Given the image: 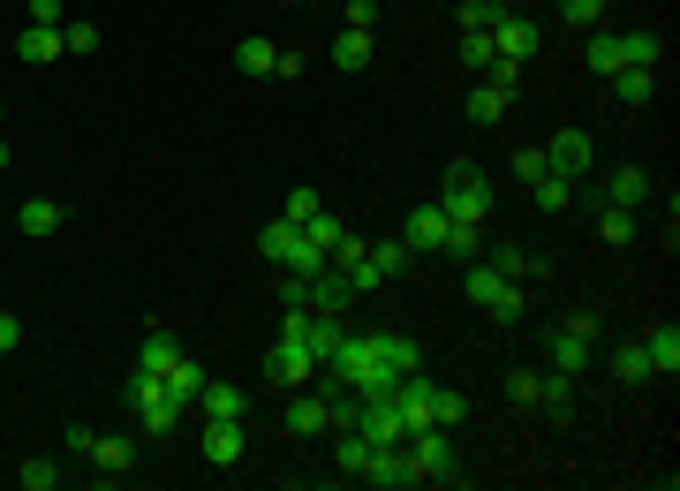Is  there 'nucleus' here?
<instances>
[{
	"label": "nucleus",
	"mask_w": 680,
	"mask_h": 491,
	"mask_svg": "<svg viewBox=\"0 0 680 491\" xmlns=\"http://www.w3.org/2000/svg\"><path fill=\"white\" fill-rule=\"evenodd\" d=\"M333 370V386L348 393H385V386H401L409 370H424V348L409 340V333H340V348L326 356Z\"/></svg>",
	"instance_id": "nucleus-1"
},
{
	"label": "nucleus",
	"mask_w": 680,
	"mask_h": 491,
	"mask_svg": "<svg viewBox=\"0 0 680 491\" xmlns=\"http://www.w3.org/2000/svg\"><path fill=\"white\" fill-rule=\"evenodd\" d=\"M583 61H590V76H620V69H658V61H666V39H658V31H590Z\"/></svg>",
	"instance_id": "nucleus-2"
},
{
	"label": "nucleus",
	"mask_w": 680,
	"mask_h": 491,
	"mask_svg": "<svg viewBox=\"0 0 680 491\" xmlns=\"http://www.w3.org/2000/svg\"><path fill=\"white\" fill-rule=\"evenodd\" d=\"M257 257H265V265H280V273H302V280L326 265V249L310 243V235H302V219H288V212H280V219L257 235Z\"/></svg>",
	"instance_id": "nucleus-3"
},
{
	"label": "nucleus",
	"mask_w": 680,
	"mask_h": 491,
	"mask_svg": "<svg viewBox=\"0 0 680 491\" xmlns=\"http://www.w3.org/2000/svg\"><path fill=\"white\" fill-rule=\"evenodd\" d=\"M401 453H409V484H454V477H462V453H454V439H446L439 423L409 431Z\"/></svg>",
	"instance_id": "nucleus-4"
},
{
	"label": "nucleus",
	"mask_w": 680,
	"mask_h": 491,
	"mask_svg": "<svg viewBox=\"0 0 680 491\" xmlns=\"http://www.w3.org/2000/svg\"><path fill=\"white\" fill-rule=\"evenodd\" d=\"M468 303H484V310H492L499 326H514V318L529 310V287L507 280V273H499L492 257H468Z\"/></svg>",
	"instance_id": "nucleus-5"
},
{
	"label": "nucleus",
	"mask_w": 680,
	"mask_h": 491,
	"mask_svg": "<svg viewBox=\"0 0 680 491\" xmlns=\"http://www.w3.org/2000/svg\"><path fill=\"white\" fill-rule=\"evenodd\" d=\"M439 205H446V219H468V227H484V212H492V182L476 174V166H446V182H439Z\"/></svg>",
	"instance_id": "nucleus-6"
},
{
	"label": "nucleus",
	"mask_w": 680,
	"mask_h": 491,
	"mask_svg": "<svg viewBox=\"0 0 680 491\" xmlns=\"http://www.w3.org/2000/svg\"><path fill=\"white\" fill-rule=\"evenodd\" d=\"M545 364H553L559 378H583V370L597 364V318H567V326L545 340Z\"/></svg>",
	"instance_id": "nucleus-7"
},
{
	"label": "nucleus",
	"mask_w": 680,
	"mask_h": 491,
	"mask_svg": "<svg viewBox=\"0 0 680 491\" xmlns=\"http://www.w3.org/2000/svg\"><path fill=\"white\" fill-rule=\"evenodd\" d=\"M128 401H136V416H144V431H174V423H182V401L167 393L159 370H128Z\"/></svg>",
	"instance_id": "nucleus-8"
},
{
	"label": "nucleus",
	"mask_w": 680,
	"mask_h": 491,
	"mask_svg": "<svg viewBox=\"0 0 680 491\" xmlns=\"http://www.w3.org/2000/svg\"><path fill=\"white\" fill-rule=\"evenodd\" d=\"M537 45H545V31H537L522 8H499V23H492V53L522 69V61H537Z\"/></svg>",
	"instance_id": "nucleus-9"
},
{
	"label": "nucleus",
	"mask_w": 680,
	"mask_h": 491,
	"mask_svg": "<svg viewBox=\"0 0 680 491\" xmlns=\"http://www.w3.org/2000/svg\"><path fill=\"white\" fill-rule=\"evenodd\" d=\"M545 166H553L559 182H583V174H590V166H597L590 136H583V129H559L553 144H545Z\"/></svg>",
	"instance_id": "nucleus-10"
},
{
	"label": "nucleus",
	"mask_w": 680,
	"mask_h": 491,
	"mask_svg": "<svg viewBox=\"0 0 680 491\" xmlns=\"http://www.w3.org/2000/svg\"><path fill=\"white\" fill-rule=\"evenodd\" d=\"M446 227H454V219H446V205H439V197H424V205L401 219V243H409V249H446Z\"/></svg>",
	"instance_id": "nucleus-11"
},
{
	"label": "nucleus",
	"mask_w": 680,
	"mask_h": 491,
	"mask_svg": "<svg viewBox=\"0 0 680 491\" xmlns=\"http://www.w3.org/2000/svg\"><path fill=\"white\" fill-rule=\"evenodd\" d=\"M280 431H288V439H318V431H333L326 393H302V386H296V401H288V416H280Z\"/></svg>",
	"instance_id": "nucleus-12"
},
{
	"label": "nucleus",
	"mask_w": 680,
	"mask_h": 491,
	"mask_svg": "<svg viewBox=\"0 0 680 491\" xmlns=\"http://www.w3.org/2000/svg\"><path fill=\"white\" fill-rule=\"evenodd\" d=\"M205 461L235 469L243 461V416H205Z\"/></svg>",
	"instance_id": "nucleus-13"
},
{
	"label": "nucleus",
	"mask_w": 680,
	"mask_h": 491,
	"mask_svg": "<svg viewBox=\"0 0 680 491\" xmlns=\"http://www.w3.org/2000/svg\"><path fill=\"white\" fill-rule=\"evenodd\" d=\"M650 190H658V182H650V166H612V182H605V190H597V197H605V205H650Z\"/></svg>",
	"instance_id": "nucleus-14"
},
{
	"label": "nucleus",
	"mask_w": 680,
	"mask_h": 491,
	"mask_svg": "<svg viewBox=\"0 0 680 491\" xmlns=\"http://www.w3.org/2000/svg\"><path fill=\"white\" fill-rule=\"evenodd\" d=\"M507 106H514V83L476 76V91H468V122H507Z\"/></svg>",
	"instance_id": "nucleus-15"
},
{
	"label": "nucleus",
	"mask_w": 680,
	"mask_h": 491,
	"mask_svg": "<svg viewBox=\"0 0 680 491\" xmlns=\"http://www.w3.org/2000/svg\"><path fill=\"white\" fill-rule=\"evenodd\" d=\"M16 53H23V61H61V53H69V45H61V23H23V31H16Z\"/></svg>",
	"instance_id": "nucleus-16"
},
{
	"label": "nucleus",
	"mask_w": 680,
	"mask_h": 491,
	"mask_svg": "<svg viewBox=\"0 0 680 491\" xmlns=\"http://www.w3.org/2000/svg\"><path fill=\"white\" fill-rule=\"evenodd\" d=\"M91 469H99V477H128V469H136V439H122V431H114V439H91Z\"/></svg>",
	"instance_id": "nucleus-17"
},
{
	"label": "nucleus",
	"mask_w": 680,
	"mask_h": 491,
	"mask_svg": "<svg viewBox=\"0 0 680 491\" xmlns=\"http://www.w3.org/2000/svg\"><path fill=\"white\" fill-rule=\"evenodd\" d=\"M612 99H620L628 114H642V106L658 99V69H620V76H612Z\"/></svg>",
	"instance_id": "nucleus-18"
},
{
	"label": "nucleus",
	"mask_w": 680,
	"mask_h": 491,
	"mask_svg": "<svg viewBox=\"0 0 680 491\" xmlns=\"http://www.w3.org/2000/svg\"><path fill=\"white\" fill-rule=\"evenodd\" d=\"M197 409H205V416H243V409H250V393L227 386V378H205V386H197Z\"/></svg>",
	"instance_id": "nucleus-19"
},
{
	"label": "nucleus",
	"mask_w": 680,
	"mask_h": 491,
	"mask_svg": "<svg viewBox=\"0 0 680 491\" xmlns=\"http://www.w3.org/2000/svg\"><path fill=\"white\" fill-rule=\"evenodd\" d=\"M174 364H182V340H174L167 326H152L144 348H136V370H174Z\"/></svg>",
	"instance_id": "nucleus-20"
},
{
	"label": "nucleus",
	"mask_w": 680,
	"mask_h": 491,
	"mask_svg": "<svg viewBox=\"0 0 680 491\" xmlns=\"http://www.w3.org/2000/svg\"><path fill=\"white\" fill-rule=\"evenodd\" d=\"M605 370H612L620 386H642V378H658V370H650V356H642V340H620V348L605 356Z\"/></svg>",
	"instance_id": "nucleus-21"
},
{
	"label": "nucleus",
	"mask_w": 680,
	"mask_h": 491,
	"mask_svg": "<svg viewBox=\"0 0 680 491\" xmlns=\"http://www.w3.org/2000/svg\"><path fill=\"white\" fill-rule=\"evenodd\" d=\"M363 484H409V453H401V447H371V461H363Z\"/></svg>",
	"instance_id": "nucleus-22"
},
{
	"label": "nucleus",
	"mask_w": 680,
	"mask_h": 491,
	"mask_svg": "<svg viewBox=\"0 0 680 491\" xmlns=\"http://www.w3.org/2000/svg\"><path fill=\"white\" fill-rule=\"evenodd\" d=\"M61 219H69V212L53 205V197H23V205H16V227H23V235H53Z\"/></svg>",
	"instance_id": "nucleus-23"
},
{
	"label": "nucleus",
	"mask_w": 680,
	"mask_h": 491,
	"mask_svg": "<svg viewBox=\"0 0 680 491\" xmlns=\"http://www.w3.org/2000/svg\"><path fill=\"white\" fill-rule=\"evenodd\" d=\"M642 356H650V370H666V378H673V370H680V326H650Z\"/></svg>",
	"instance_id": "nucleus-24"
},
{
	"label": "nucleus",
	"mask_w": 680,
	"mask_h": 491,
	"mask_svg": "<svg viewBox=\"0 0 680 491\" xmlns=\"http://www.w3.org/2000/svg\"><path fill=\"white\" fill-rule=\"evenodd\" d=\"M371 53H379L371 31H356V23H348V31L333 39V69H371Z\"/></svg>",
	"instance_id": "nucleus-25"
},
{
	"label": "nucleus",
	"mask_w": 680,
	"mask_h": 491,
	"mask_svg": "<svg viewBox=\"0 0 680 491\" xmlns=\"http://www.w3.org/2000/svg\"><path fill=\"white\" fill-rule=\"evenodd\" d=\"M363 257L379 265V280H401V273H409V243H401V235H393V243H363Z\"/></svg>",
	"instance_id": "nucleus-26"
},
{
	"label": "nucleus",
	"mask_w": 680,
	"mask_h": 491,
	"mask_svg": "<svg viewBox=\"0 0 680 491\" xmlns=\"http://www.w3.org/2000/svg\"><path fill=\"white\" fill-rule=\"evenodd\" d=\"M597 235H605V243H636V212L597 197Z\"/></svg>",
	"instance_id": "nucleus-27"
},
{
	"label": "nucleus",
	"mask_w": 680,
	"mask_h": 491,
	"mask_svg": "<svg viewBox=\"0 0 680 491\" xmlns=\"http://www.w3.org/2000/svg\"><path fill=\"white\" fill-rule=\"evenodd\" d=\"M484 257H492V265H499V273H507V280H537V273H545V265H537V257H529V249H514V243H499V249H484Z\"/></svg>",
	"instance_id": "nucleus-28"
},
{
	"label": "nucleus",
	"mask_w": 680,
	"mask_h": 491,
	"mask_svg": "<svg viewBox=\"0 0 680 491\" xmlns=\"http://www.w3.org/2000/svg\"><path fill=\"white\" fill-rule=\"evenodd\" d=\"M159 378H167V393H174V401L189 409V401H197V386H205V364H189V356H182V364L159 370Z\"/></svg>",
	"instance_id": "nucleus-29"
},
{
	"label": "nucleus",
	"mask_w": 680,
	"mask_h": 491,
	"mask_svg": "<svg viewBox=\"0 0 680 491\" xmlns=\"http://www.w3.org/2000/svg\"><path fill=\"white\" fill-rule=\"evenodd\" d=\"M302 235H310V243L326 249V257H333V249L348 243V227H340V219H333V212H326V205H318V212H310V219H302Z\"/></svg>",
	"instance_id": "nucleus-30"
},
{
	"label": "nucleus",
	"mask_w": 680,
	"mask_h": 491,
	"mask_svg": "<svg viewBox=\"0 0 680 491\" xmlns=\"http://www.w3.org/2000/svg\"><path fill=\"white\" fill-rule=\"evenodd\" d=\"M537 401H545V416H567V409H575V378L545 370V378H537Z\"/></svg>",
	"instance_id": "nucleus-31"
},
{
	"label": "nucleus",
	"mask_w": 680,
	"mask_h": 491,
	"mask_svg": "<svg viewBox=\"0 0 680 491\" xmlns=\"http://www.w3.org/2000/svg\"><path fill=\"white\" fill-rule=\"evenodd\" d=\"M235 61H243V76H272L280 45H272V39H243V53H235Z\"/></svg>",
	"instance_id": "nucleus-32"
},
{
	"label": "nucleus",
	"mask_w": 680,
	"mask_h": 491,
	"mask_svg": "<svg viewBox=\"0 0 680 491\" xmlns=\"http://www.w3.org/2000/svg\"><path fill=\"white\" fill-rule=\"evenodd\" d=\"M16 484H23V491H53V484H61V461H45V453H31V461L16 469Z\"/></svg>",
	"instance_id": "nucleus-33"
},
{
	"label": "nucleus",
	"mask_w": 680,
	"mask_h": 491,
	"mask_svg": "<svg viewBox=\"0 0 680 491\" xmlns=\"http://www.w3.org/2000/svg\"><path fill=\"white\" fill-rule=\"evenodd\" d=\"M529 197H537V212H567V197H575V182H559V174H545V182H529Z\"/></svg>",
	"instance_id": "nucleus-34"
},
{
	"label": "nucleus",
	"mask_w": 680,
	"mask_h": 491,
	"mask_svg": "<svg viewBox=\"0 0 680 491\" xmlns=\"http://www.w3.org/2000/svg\"><path fill=\"white\" fill-rule=\"evenodd\" d=\"M446 249H454V257H484V227H468V219H454V227H446Z\"/></svg>",
	"instance_id": "nucleus-35"
},
{
	"label": "nucleus",
	"mask_w": 680,
	"mask_h": 491,
	"mask_svg": "<svg viewBox=\"0 0 680 491\" xmlns=\"http://www.w3.org/2000/svg\"><path fill=\"white\" fill-rule=\"evenodd\" d=\"M605 8H612V0H559V16H567L575 31H597V23H605Z\"/></svg>",
	"instance_id": "nucleus-36"
},
{
	"label": "nucleus",
	"mask_w": 680,
	"mask_h": 491,
	"mask_svg": "<svg viewBox=\"0 0 680 491\" xmlns=\"http://www.w3.org/2000/svg\"><path fill=\"white\" fill-rule=\"evenodd\" d=\"M507 0H462V31H492Z\"/></svg>",
	"instance_id": "nucleus-37"
},
{
	"label": "nucleus",
	"mask_w": 680,
	"mask_h": 491,
	"mask_svg": "<svg viewBox=\"0 0 680 491\" xmlns=\"http://www.w3.org/2000/svg\"><path fill=\"white\" fill-rule=\"evenodd\" d=\"M462 61H476V76H484V69L499 61V53H492V31H462Z\"/></svg>",
	"instance_id": "nucleus-38"
},
{
	"label": "nucleus",
	"mask_w": 680,
	"mask_h": 491,
	"mask_svg": "<svg viewBox=\"0 0 680 491\" xmlns=\"http://www.w3.org/2000/svg\"><path fill=\"white\" fill-rule=\"evenodd\" d=\"M514 174H522V182H545V174H553V166H545V144H522V152H514Z\"/></svg>",
	"instance_id": "nucleus-39"
},
{
	"label": "nucleus",
	"mask_w": 680,
	"mask_h": 491,
	"mask_svg": "<svg viewBox=\"0 0 680 491\" xmlns=\"http://www.w3.org/2000/svg\"><path fill=\"white\" fill-rule=\"evenodd\" d=\"M462 416H468V401H462V393H454V386H439V431H454Z\"/></svg>",
	"instance_id": "nucleus-40"
},
{
	"label": "nucleus",
	"mask_w": 680,
	"mask_h": 491,
	"mask_svg": "<svg viewBox=\"0 0 680 491\" xmlns=\"http://www.w3.org/2000/svg\"><path fill=\"white\" fill-rule=\"evenodd\" d=\"M507 401H522V409L537 401V370H507Z\"/></svg>",
	"instance_id": "nucleus-41"
},
{
	"label": "nucleus",
	"mask_w": 680,
	"mask_h": 491,
	"mask_svg": "<svg viewBox=\"0 0 680 491\" xmlns=\"http://www.w3.org/2000/svg\"><path fill=\"white\" fill-rule=\"evenodd\" d=\"M340 8H348V23H356V31H371V23H379V0H340Z\"/></svg>",
	"instance_id": "nucleus-42"
},
{
	"label": "nucleus",
	"mask_w": 680,
	"mask_h": 491,
	"mask_svg": "<svg viewBox=\"0 0 680 491\" xmlns=\"http://www.w3.org/2000/svg\"><path fill=\"white\" fill-rule=\"evenodd\" d=\"M318 205H326V197H318V190H310V182H302L296 197H288V219H310V212H318Z\"/></svg>",
	"instance_id": "nucleus-43"
},
{
	"label": "nucleus",
	"mask_w": 680,
	"mask_h": 491,
	"mask_svg": "<svg viewBox=\"0 0 680 491\" xmlns=\"http://www.w3.org/2000/svg\"><path fill=\"white\" fill-rule=\"evenodd\" d=\"M61 45H69V53H91V45H99V31H91V23H69V31H61Z\"/></svg>",
	"instance_id": "nucleus-44"
},
{
	"label": "nucleus",
	"mask_w": 680,
	"mask_h": 491,
	"mask_svg": "<svg viewBox=\"0 0 680 491\" xmlns=\"http://www.w3.org/2000/svg\"><path fill=\"white\" fill-rule=\"evenodd\" d=\"M91 439H99V431H84V423H69V431H61V447H69V453H84V461H91Z\"/></svg>",
	"instance_id": "nucleus-45"
},
{
	"label": "nucleus",
	"mask_w": 680,
	"mask_h": 491,
	"mask_svg": "<svg viewBox=\"0 0 680 491\" xmlns=\"http://www.w3.org/2000/svg\"><path fill=\"white\" fill-rule=\"evenodd\" d=\"M16 348H23V326H16V318L0 310V356H16Z\"/></svg>",
	"instance_id": "nucleus-46"
},
{
	"label": "nucleus",
	"mask_w": 680,
	"mask_h": 491,
	"mask_svg": "<svg viewBox=\"0 0 680 491\" xmlns=\"http://www.w3.org/2000/svg\"><path fill=\"white\" fill-rule=\"evenodd\" d=\"M31 23H61V0H31Z\"/></svg>",
	"instance_id": "nucleus-47"
},
{
	"label": "nucleus",
	"mask_w": 680,
	"mask_h": 491,
	"mask_svg": "<svg viewBox=\"0 0 680 491\" xmlns=\"http://www.w3.org/2000/svg\"><path fill=\"white\" fill-rule=\"evenodd\" d=\"M0 166H8V144H0Z\"/></svg>",
	"instance_id": "nucleus-48"
},
{
	"label": "nucleus",
	"mask_w": 680,
	"mask_h": 491,
	"mask_svg": "<svg viewBox=\"0 0 680 491\" xmlns=\"http://www.w3.org/2000/svg\"><path fill=\"white\" fill-rule=\"evenodd\" d=\"M288 8H302V0H288Z\"/></svg>",
	"instance_id": "nucleus-49"
}]
</instances>
